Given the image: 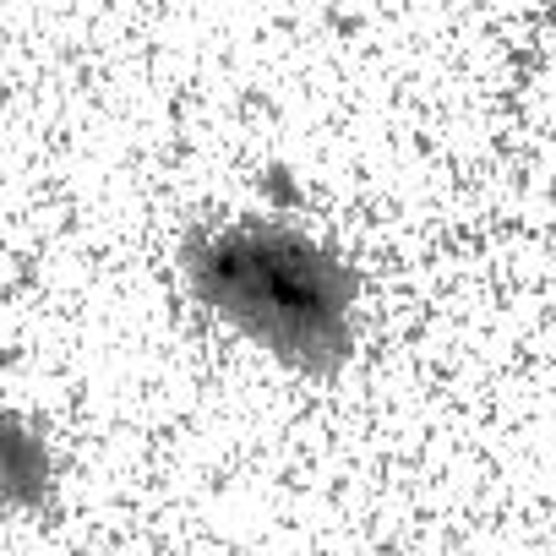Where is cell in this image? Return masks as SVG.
I'll use <instances>...</instances> for the list:
<instances>
[{
    "mask_svg": "<svg viewBox=\"0 0 556 556\" xmlns=\"http://www.w3.org/2000/svg\"><path fill=\"white\" fill-rule=\"evenodd\" d=\"M191 290L301 371H333L350 350L355 278L290 229H240L186 245Z\"/></svg>",
    "mask_w": 556,
    "mask_h": 556,
    "instance_id": "6da1fadb",
    "label": "cell"
},
{
    "mask_svg": "<svg viewBox=\"0 0 556 556\" xmlns=\"http://www.w3.org/2000/svg\"><path fill=\"white\" fill-rule=\"evenodd\" d=\"M7 491L12 502H39L45 491V453L17 426H7Z\"/></svg>",
    "mask_w": 556,
    "mask_h": 556,
    "instance_id": "7a4b0ae2",
    "label": "cell"
}]
</instances>
